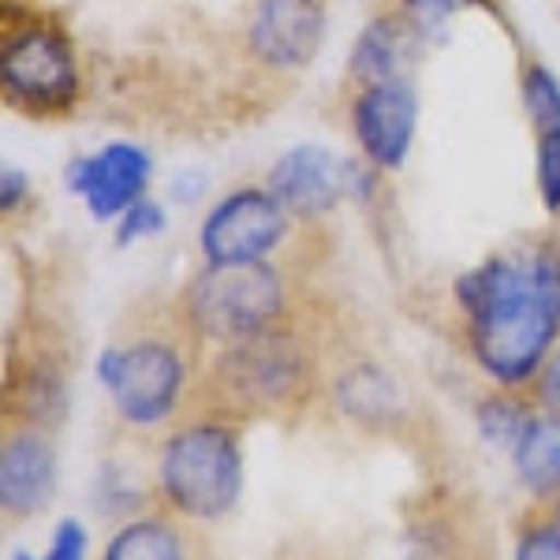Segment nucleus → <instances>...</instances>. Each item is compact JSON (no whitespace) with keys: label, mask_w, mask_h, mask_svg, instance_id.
I'll list each match as a JSON object with an SVG mask.
<instances>
[{"label":"nucleus","mask_w":560,"mask_h":560,"mask_svg":"<svg viewBox=\"0 0 560 560\" xmlns=\"http://www.w3.org/2000/svg\"><path fill=\"white\" fill-rule=\"evenodd\" d=\"M478 366L504 385H520L541 366L560 332L557 250H520L490 258L456 280Z\"/></svg>","instance_id":"1"},{"label":"nucleus","mask_w":560,"mask_h":560,"mask_svg":"<svg viewBox=\"0 0 560 560\" xmlns=\"http://www.w3.org/2000/svg\"><path fill=\"white\" fill-rule=\"evenodd\" d=\"M240 482L236 438L213 422L179 430L161 453V490L184 516L213 520L229 512L240 497Z\"/></svg>","instance_id":"2"},{"label":"nucleus","mask_w":560,"mask_h":560,"mask_svg":"<svg viewBox=\"0 0 560 560\" xmlns=\"http://www.w3.org/2000/svg\"><path fill=\"white\" fill-rule=\"evenodd\" d=\"M284 311V284L266 261H232L202 269L187 288V314L206 337L243 340L273 325Z\"/></svg>","instance_id":"3"},{"label":"nucleus","mask_w":560,"mask_h":560,"mask_svg":"<svg viewBox=\"0 0 560 560\" xmlns=\"http://www.w3.org/2000/svg\"><path fill=\"white\" fill-rule=\"evenodd\" d=\"M0 83L12 105L26 113H60L79 97V65L68 34L49 23H34L8 34Z\"/></svg>","instance_id":"4"},{"label":"nucleus","mask_w":560,"mask_h":560,"mask_svg":"<svg viewBox=\"0 0 560 560\" xmlns=\"http://www.w3.org/2000/svg\"><path fill=\"white\" fill-rule=\"evenodd\" d=\"M97 377L124 419L150 427L173 411L184 385V359L165 340H135V345L105 348L97 359Z\"/></svg>","instance_id":"5"},{"label":"nucleus","mask_w":560,"mask_h":560,"mask_svg":"<svg viewBox=\"0 0 560 560\" xmlns=\"http://www.w3.org/2000/svg\"><path fill=\"white\" fill-rule=\"evenodd\" d=\"M284 236L288 210L273 191L240 187L206 213L198 243L210 266H232V261H266Z\"/></svg>","instance_id":"6"},{"label":"nucleus","mask_w":560,"mask_h":560,"mask_svg":"<svg viewBox=\"0 0 560 560\" xmlns=\"http://www.w3.org/2000/svg\"><path fill=\"white\" fill-rule=\"evenodd\" d=\"M221 393L243 408H277L303 385V351L280 332H250L232 340L217 363Z\"/></svg>","instance_id":"7"},{"label":"nucleus","mask_w":560,"mask_h":560,"mask_svg":"<svg viewBox=\"0 0 560 560\" xmlns=\"http://www.w3.org/2000/svg\"><path fill=\"white\" fill-rule=\"evenodd\" d=\"M150 153L135 142H108L68 165V191L86 202L94 221H120L150 184Z\"/></svg>","instance_id":"8"},{"label":"nucleus","mask_w":560,"mask_h":560,"mask_svg":"<svg viewBox=\"0 0 560 560\" xmlns=\"http://www.w3.org/2000/svg\"><path fill=\"white\" fill-rule=\"evenodd\" d=\"M415 120H419V102H415L411 83H404L400 75L363 86L351 105V128H355L359 147L385 173L408 161Z\"/></svg>","instance_id":"9"},{"label":"nucleus","mask_w":560,"mask_h":560,"mask_svg":"<svg viewBox=\"0 0 560 560\" xmlns=\"http://www.w3.org/2000/svg\"><path fill=\"white\" fill-rule=\"evenodd\" d=\"M322 0H258L250 15V49L261 65L295 71L322 45Z\"/></svg>","instance_id":"10"},{"label":"nucleus","mask_w":560,"mask_h":560,"mask_svg":"<svg viewBox=\"0 0 560 560\" xmlns=\"http://www.w3.org/2000/svg\"><path fill=\"white\" fill-rule=\"evenodd\" d=\"M345 161L322 147H295L269 168V191L288 213L318 217L345 198Z\"/></svg>","instance_id":"11"},{"label":"nucleus","mask_w":560,"mask_h":560,"mask_svg":"<svg viewBox=\"0 0 560 560\" xmlns=\"http://www.w3.org/2000/svg\"><path fill=\"white\" fill-rule=\"evenodd\" d=\"M52 493V453L42 438L8 441L4 459H0V501L8 512L26 516V512L42 509Z\"/></svg>","instance_id":"12"},{"label":"nucleus","mask_w":560,"mask_h":560,"mask_svg":"<svg viewBox=\"0 0 560 560\" xmlns=\"http://www.w3.org/2000/svg\"><path fill=\"white\" fill-rule=\"evenodd\" d=\"M516 467L527 490L541 497L560 493V415L527 422L516 445Z\"/></svg>","instance_id":"13"},{"label":"nucleus","mask_w":560,"mask_h":560,"mask_svg":"<svg viewBox=\"0 0 560 560\" xmlns=\"http://www.w3.org/2000/svg\"><path fill=\"white\" fill-rule=\"evenodd\" d=\"M396 68H400V26L393 20L366 23V31L359 34L355 49H351V79L374 86L396 79Z\"/></svg>","instance_id":"14"},{"label":"nucleus","mask_w":560,"mask_h":560,"mask_svg":"<svg viewBox=\"0 0 560 560\" xmlns=\"http://www.w3.org/2000/svg\"><path fill=\"white\" fill-rule=\"evenodd\" d=\"M105 560H184V546L168 523L139 520L108 541Z\"/></svg>","instance_id":"15"},{"label":"nucleus","mask_w":560,"mask_h":560,"mask_svg":"<svg viewBox=\"0 0 560 560\" xmlns=\"http://www.w3.org/2000/svg\"><path fill=\"white\" fill-rule=\"evenodd\" d=\"M340 404L355 415V419H382V415L396 411L393 382L374 366H363L340 382Z\"/></svg>","instance_id":"16"},{"label":"nucleus","mask_w":560,"mask_h":560,"mask_svg":"<svg viewBox=\"0 0 560 560\" xmlns=\"http://www.w3.org/2000/svg\"><path fill=\"white\" fill-rule=\"evenodd\" d=\"M523 105L538 135H560V79L546 65H527L523 71Z\"/></svg>","instance_id":"17"},{"label":"nucleus","mask_w":560,"mask_h":560,"mask_svg":"<svg viewBox=\"0 0 560 560\" xmlns=\"http://www.w3.org/2000/svg\"><path fill=\"white\" fill-rule=\"evenodd\" d=\"M165 224H168L165 210H161L158 202H150V198H139V202L116 221V243H120V247H131V243L165 232Z\"/></svg>","instance_id":"18"},{"label":"nucleus","mask_w":560,"mask_h":560,"mask_svg":"<svg viewBox=\"0 0 560 560\" xmlns=\"http://www.w3.org/2000/svg\"><path fill=\"white\" fill-rule=\"evenodd\" d=\"M538 195L549 213H560V135H538Z\"/></svg>","instance_id":"19"},{"label":"nucleus","mask_w":560,"mask_h":560,"mask_svg":"<svg viewBox=\"0 0 560 560\" xmlns=\"http://www.w3.org/2000/svg\"><path fill=\"white\" fill-rule=\"evenodd\" d=\"M467 4H475V0H404V12L419 31H441Z\"/></svg>","instance_id":"20"},{"label":"nucleus","mask_w":560,"mask_h":560,"mask_svg":"<svg viewBox=\"0 0 560 560\" xmlns=\"http://www.w3.org/2000/svg\"><path fill=\"white\" fill-rule=\"evenodd\" d=\"M83 549H86L83 523L65 520V523L57 527V535H52L49 557H45V560H83Z\"/></svg>","instance_id":"21"},{"label":"nucleus","mask_w":560,"mask_h":560,"mask_svg":"<svg viewBox=\"0 0 560 560\" xmlns=\"http://www.w3.org/2000/svg\"><path fill=\"white\" fill-rule=\"evenodd\" d=\"M516 560H560V527L530 530V535L520 541Z\"/></svg>","instance_id":"22"},{"label":"nucleus","mask_w":560,"mask_h":560,"mask_svg":"<svg viewBox=\"0 0 560 560\" xmlns=\"http://www.w3.org/2000/svg\"><path fill=\"white\" fill-rule=\"evenodd\" d=\"M541 400H546L549 408L560 411V355L553 359V363H549L546 377H541Z\"/></svg>","instance_id":"23"},{"label":"nucleus","mask_w":560,"mask_h":560,"mask_svg":"<svg viewBox=\"0 0 560 560\" xmlns=\"http://www.w3.org/2000/svg\"><path fill=\"white\" fill-rule=\"evenodd\" d=\"M23 191H26L23 173H12V168H4V210H12V206L23 198Z\"/></svg>","instance_id":"24"},{"label":"nucleus","mask_w":560,"mask_h":560,"mask_svg":"<svg viewBox=\"0 0 560 560\" xmlns=\"http://www.w3.org/2000/svg\"><path fill=\"white\" fill-rule=\"evenodd\" d=\"M12 560H34V557H31V553H15Z\"/></svg>","instance_id":"25"}]
</instances>
